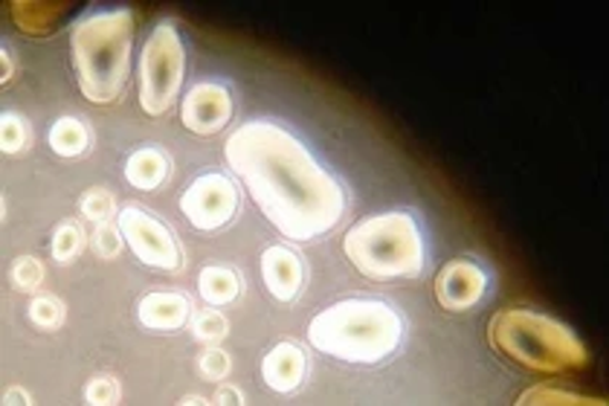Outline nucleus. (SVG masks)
Instances as JSON below:
<instances>
[{"label": "nucleus", "instance_id": "nucleus-1", "mask_svg": "<svg viewBox=\"0 0 609 406\" xmlns=\"http://www.w3.org/2000/svg\"><path fill=\"white\" fill-rule=\"evenodd\" d=\"M223 157L261 215L290 241L322 238L349 209L346 184L282 122L250 119L227 140Z\"/></svg>", "mask_w": 609, "mask_h": 406}, {"label": "nucleus", "instance_id": "nucleus-2", "mask_svg": "<svg viewBox=\"0 0 609 406\" xmlns=\"http://www.w3.org/2000/svg\"><path fill=\"white\" fill-rule=\"evenodd\" d=\"M403 331V314L387 299L351 296L328 305L311 319L308 343L349 366H378L401 348Z\"/></svg>", "mask_w": 609, "mask_h": 406}, {"label": "nucleus", "instance_id": "nucleus-3", "mask_svg": "<svg viewBox=\"0 0 609 406\" xmlns=\"http://www.w3.org/2000/svg\"><path fill=\"white\" fill-rule=\"evenodd\" d=\"M134 50V12L128 7H102L76 21L70 32L76 81L93 105H111L126 93Z\"/></svg>", "mask_w": 609, "mask_h": 406}, {"label": "nucleus", "instance_id": "nucleus-4", "mask_svg": "<svg viewBox=\"0 0 609 406\" xmlns=\"http://www.w3.org/2000/svg\"><path fill=\"white\" fill-rule=\"evenodd\" d=\"M342 252L357 274L375 281L418 279L430 265L427 232L412 209H389L360 218L342 238Z\"/></svg>", "mask_w": 609, "mask_h": 406}, {"label": "nucleus", "instance_id": "nucleus-5", "mask_svg": "<svg viewBox=\"0 0 609 406\" xmlns=\"http://www.w3.org/2000/svg\"><path fill=\"white\" fill-rule=\"evenodd\" d=\"M488 340L502 357L542 375L583 369L589 363L587 348L569 325L528 308L499 310L488 325Z\"/></svg>", "mask_w": 609, "mask_h": 406}, {"label": "nucleus", "instance_id": "nucleus-6", "mask_svg": "<svg viewBox=\"0 0 609 406\" xmlns=\"http://www.w3.org/2000/svg\"><path fill=\"white\" fill-rule=\"evenodd\" d=\"M187 76V47L171 18L157 21L140 52V105L149 117H163L174 108Z\"/></svg>", "mask_w": 609, "mask_h": 406}, {"label": "nucleus", "instance_id": "nucleus-7", "mask_svg": "<svg viewBox=\"0 0 609 406\" xmlns=\"http://www.w3.org/2000/svg\"><path fill=\"white\" fill-rule=\"evenodd\" d=\"M117 227L126 238L128 250L134 252L142 265L163 270V274H178L187 265L183 247H180L178 236L169 229V224H163L146 209L126 207L119 212Z\"/></svg>", "mask_w": 609, "mask_h": 406}, {"label": "nucleus", "instance_id": "nucleus-8", "mask_svg": "<svg viewBox=\"0 0 609 406\" xmlns=\"http://www.w3.org/2000/svg\"><path fill=\"white\" fill-rule=\"evenodd\" d=\"M241 209V192L227 175L207 171L187 186L180 195V212L201 232H218L232 221Z\"/></svg>", "mask_w": 609, "mask_h": 406}, {"label": "nucleus", "instance_id": "nucleus-9", "mask_svg": "<svg viewBox=\"0 0 609 406\" xmlns=\"http://www.w3.org/2000/svg\"><path fill=\"white\" fill-rule=\"evenodd\" d=\"M488 288H491V270L473 256L447 261L436 276V299L441 308L453 314L476 308L488 296Z\"/></svg>", "mask_w": 609, "mask_h": 406}, {"label": "nucleus", "instance_id": "nucleus-10", "mask_svg": "<svg viewBox=\"0 0 609 406\" xmlns=\"http://www.w3.org/2000/svg\"><path fill=\"white\" fill-rule=\"evenodd\" d=\"M232 119L230 90L218 81H198L180 102V122L198 137H212Z\"/></svg>", "mask_w": 609, "mask_h": 406}, {"label": "nucleus", "instance_id": "nucleus-11", "mask_svg": "<svg viewBox=\"0 0 609 406\" xmlns=\"http://www.w3.org/2000/svg\"><path fill=\"white\" fill-rule=\"evenodd\" d=\"M259 267L264 288L279 303H293L299 290L304 288V279H308V267H304L302 256L290 247H282V244H273L261 252Z\"/></svg>", "mask_w": 609, "mask_h": 406}, {"label": "nucleus", "instance_id": "nucleus-12", "mask_svg": "<svg viewBox=\"0 0 609 406\" xmlns=\"http://www.w3.org/2000/svg\"><path fill=\"white\" fill-rule=\"evenodd\" d=\"M304 375H308V357L297 343H279L261 360V380L279 395L297 392L302 386Z\"/></svg>", "mask_w": 609, "mask_h": 406}, {"label": "nucleus", "instance_id": "nucleus-13", "mask_svg": "<svg viewBox=\"0 0 609 406\" xmlns=\"http://www.w3.org/2000/svg\"><path fill=\"white\" fill-rule=\"evenodd\" d=\"M137 317L151 331H178L192 317V305H189L187 296L157 290V294L142 296L140 305H137Z\"/></svg>", "mask_w": 609, "mask_h": 406}, {"label": "nucleus", "instance_id": "nucleus-14", "mask_svg": "<svg viewBox=\"0 0 609 406\" xmlns=\"http://www.w3.org/2000/svg\"><path fill=\"white\" fill-rule=\"evenodd\" d=\"M171 178V160L166 151L154 146L137 148L134 155L126 160V180L134 189L151 192L157 186H163Z\"/></svg>", "mask_w": 609, "mask_h": 406}, {"label": "nucleus", "instance_id": "nucleus-15", "mask_svg": "<svg viewBox=\"0 0 609 406\" xmlns=\"http://www.w3.org/2000/svg\"><path fill=\"white\" fill-rule=\"evenodd\" d=\"M47 142H50V148L59 157H68V160H79L82 155H88L90 131L79 117H59L50 126Z\"/></svg>", "mask_w": 609, "mask_h": 406}, {"label": "nucleus", "instance_id": "nucleus-16", "mask_svg": "<svg viewBox=\"0 0 609 406\" xmlns=\"http://www.w3.org/2000/svg\"><path fill=\"white\" fill-rule=\"evenodd\" d=\"M198 290L209 305H230L241 296V276L230 267H203L198 276Z\"/></svg>", "mask_w": 609, "mask_h": 406}, {"label": "nucleus", "instance_id": "nucleus-17", "mask_svg": "<svg viewBox=\"0 0 609 406\" xmlns=\"http://www.w3.org/2000/svg\"><path fill=\"white\" fill-rule=\"evenodd\" d=\"M84 250V232L76 221H61L52 232L50 252L52 259L61 261V265H70L73 259H79V252Z\"/></svg>", "mask_w": 609, "mask_h": 406}, {"label": "nucleus", "instance_id": "nucleus-18", "mask_svg": "<svg viewBox=\"0 0 609 406\" xmlns=\"http://www.w3.org/2000/svg\"><path fill=\"white\" fill-rule=\"evenodd\" d=\"M27 146H30V122L21 113H3V119H0V148H3V155L16 157Z\"/></svg>", "mask_w": 609, "mask_h": 406}, {"label": "nucleus", "instance_id": "nucleus-19", "mask_svg": "<svg viewBox=\"0 0 609 406\" xmlns=\"http://www.w3.org/2000/svg\"><path fill=\"white\" fill-rule=\"evenodd\" d=\"M30 319L38 328H59L61 319H64V305L56 299V296H36L30 303Z\"/></svg>", "mask_w": 609, "mask_h": 406}, {"label": "nucleus", "instance_id": "nucleus-20", "mask_svg": "<svg viewBox=\"0 0 609 406\" xmlns=\"http://www.w3.org/2000/svg\"><path fill=\"white\" fill-rule=\"evenodd\" d=\"M192 334L201 343H209V346H216L227 337V317L218 314V310H203L201 317L192 323Z\"/></svg>", "mask_w": 609, "mask_h": 406}, {"label": "nucleus", "instance_id": "nucleus-21", "mask_svg": "<svg viewBox=\"0 0 609 406\" xmlns=\"http://www.w3.org/2000/svg\"><path fill=\"white\" fill-rule=\"evenodd\" d=\"M44 279V267L41 261L32 259V256H21V259L12 265V281H16L18 290H36Z\"/></svg>", "mask_w": 609, "mask_h": 406}, {"label": "nucleus", "instance_id": "nucleus-22", "mask_svg": "<svg viewBox=\"0 0 609 406\" xmlns=\"http://www.w3.org/2000/svg\"><path fill=\"white\" fill-rule=\"evenodd\" d=\"M111 212H113L111 192H104V189H90V192L82 198V215L88 218V221L104 224V218H108Z\"/></svg>", "mask_w": 609, "mask_h": 406}, {"label": "nucleus", "instance_id": "nucleus-23", "mask_svg": "<svg viewBox=\"0 0 609 406\" xmlns=\"http://www.w3.org/2000/svg\"><path fill=\"white\" fill-rule=\"evenodd\" d=\"M122 232H119V227H108V224H99L97 229H93V250L102 256V259H113L119 250H122Z\"/></svg>", "mask_w": 609, "mask_h": 406}, {"label": "nucleus", "instance_id": "nucleus-24", "mask_svg": "<svg viewBox=\"0 0 609 406\" xmlns=\"http://www.w3.org/2000/svg\"><path fill=\"white\" fill-rule=\"evenodd\" d=\"M230 372V355L218 346H209L207 355L201 357V375L207 380H221L223 375Z\"/></svg>", "mask_w": 609, "mask_h": 406}, {"label": "nucleus", "instance_id": "nucleus-25", "mask_svg": "<svg viewBox=\"0 0 609 406\" xmlns=\"http://www.w3.org/2000/svg\"><path fill=\"white\" fill-rule=\"evenodd\" d=\"M119 384L113 377H97L88 386V404H117L119 400Z\"/></svg>", "mask_w": 609, "mask_h": 406}, {"label": "nucleus", "instance_id": "nucleus-26", "mask_svg": "<svg viewBox=\"0 0 609 406\" xmlns=\"http://www.w3.org/2000/svg\"><path fill=\"white\" fill-rule=\"evenodd\" d=\"M546 404V400H551V404H580V400L583 398H575V395H563V392H546V386H537L535 392H528V395H522L520 398V404Z\"/></svg>", "mask_w": 609, "mask_h": 406}, {"label": "nucleus", "instance_id": "nucleus-27", "mask_svg": "<svg viewBox=\"0 0 609 406\" xmlns=\"http://www.w3.org/2000/svg\"><path fill=\"white\" fill-rule=\"evenodd\" d=\"M218 404H244V398H241V392H232V386H227L218 392Z\"/></svg>", "mask_w": 609, "mask_h": 406}, {"label": "nucleus", "instance_id": "nucleus-28", "mask_svg": "<svg viewBox=\"0 0 609 406\" xmlns=\"http://www.w3.org/2000/svg\"><path fill=\"white\" fill-rule=\"evenodd\" d=\"M3 404H30V395H21V389H9L3 395Z\"/></svg>", "mask_w": 609, "mask_h": 406}]
</instances>
